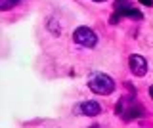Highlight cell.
Instances as JSON below:
<instances>
[{"label":"cell","mask_w":153,"mask_h":128,"mask_svg":"<svg viewBox=\"0 0 153 128\" xmlns=\"http://www.w3.org/2000/svg\"><path fill=\"white\" fill-rule=\"evenodd\" d=\"M88 88L92 90V92L100 94V96H109V94H113V90H115V80L109 77V75L96 73L88 80Z\"/></svg>","instance_id":"obj_1"},{"label":"cell","mask_w":153,"mask_h":128,"mask_svg":"<svg viewBox=\"0 0 153 128\" xmlns=\"http://www.w3.org/2000/svg\"><path fill=\"white\" fill-rule=\"evenodd\" d=\"M94 2H103V0H94Z\"/></svg>","instance_id":"obj_10"},{"label":"cell","mask_w":153,"mask_h":128,"mask_svg":"<svg viewBox=\"0 0 153 128\" xmlns=\"http://www.w3.org/2000/svg\"><path fill=\"white\" fill-rule=\"evenodd\" d=\"M17 2H21V0H2V2H0V8H2V10H8V8L16 6Z\"/></svg>","instance_id":"obj_7"},{"label":"cell","mask_w":153,"mask_h":128,"mask_svg":"<svg viewBox=\"0 0 153 128\" xmlns=\"http://www.w3.org/2000/svg\"><path fill=\"white\" fill-rule=\"evenodd\" d=\"M128 65H130L132 75H136V77H143V75L147 73V61H146V58H143V55H138V54L130 55Z\"/></svg>","instance_id":"obj_5"},{"label":"cell","mask_w":153,"mask_h":128,"mask_svg":"<svg viewBox=\"0 0 153 128\" xmlns=\"http://www.w3.org/2000/svg\"><path fill=\"white\" fill-rule=\"evenodd\" d=\"M143 6H153V0H140Z\"/></svg>","instance_id":"obj_8"},{"label":"cell","mask_w":153,"mask_h":128,"mask_svg":"<svg viewBox=\"0 0 153 128\" xmlns=\"http://www.w3.org/2000/svg\"><path fill=\"white\" fill-rule=\"evenodd\" d=\"M73 40L80 46H86V48H92V46L98 44V35L88 29V27H79L75 33H73Z\"/></svg>","instance_id":"obj_3"},{"label":"cell","mask_w":153,"mask_h":128,"mask_svg":"<svg viewBox=\"0 0 153 128\" xmlns=\"http://www.w3.org/2000/svg\"><path fill=\"white\" fill-rule=\"evenodd\" d=\"M96 128H100V126H96Z\"/></svg>","instance_id":"obj_11"},{"label":"cell","mask_w":153,"mask_h":128,"mask_svg":"<svg viewBox=\"0 0 153 128\" xmlns=\"http://www.w3.org/2000/svg\"><path fill=\"white\" fill-rule=\"evenodd\" d=\"M115 10L119 16H126V17H134V19H142V12L138 8H134L128 0H117L115 2Z\"/></svg>","instance_id":"obj_4"},{"label":"cell","mask_w":153,"mask_h":128,"mask_svg":"<svg viewBox=\"0 0 153 128\" xmlns=\"http://www.w3.org/2000/svg\"><path fill=\"white\" fill-rule=\"evenodd\" d=\"M75 113H79V115H86V117H96L102 113V105H100L98 101H82L80 105L75 107Z\"/></svg>","instance_id":"obj_6"},{"label":"cell","mask_w":153,"mask_h":128,"mask_svg":"<svg viewBox=\"0 0 153 128\" xmlns=\"http://www.w3.org/2000/svg\"><path fill=\"white\" fill-rule=\"evenodd\" d=\"M149 96H151V99H153V86H149Z\"/></svg>","instance_id":"obj_9"},{"label":"cell","mask_w":153,"mask_h":128,"mask_svg":"<svg viewBox=\"0 0 153 128\" xmlns=\"http://www.w3.org/2000/svg\"><path fill=\"white\" fill-rule=\"evenodd\" d=\"M119 115L123 118H126V121H130V118L143 115V107L138 101H134V99H124V101L119 103Z\"/></svg>","instance_id":"obj_2"}]
</instances>
